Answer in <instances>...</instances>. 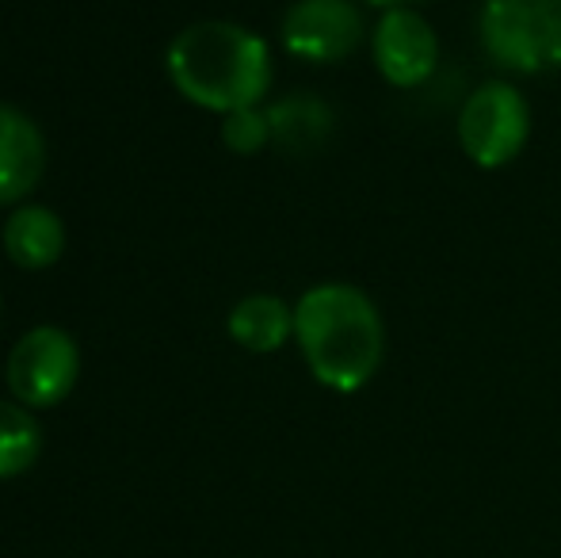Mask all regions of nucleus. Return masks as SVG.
<instances>
[{
	"mask_svg": "<svg viewBox=\"0 0 561 558\" xmlns=\"http://www.w3.org/2000/svg\"><path fill=\"white\" fill-rule=\"evenodd\" d=\"M295 344L321 387L333 395H355L382 367V310L355 283H313L295 303Z\"/></svg>",
	"mask_w": 561,
	"mask_h": 558,
	"instance_id": "1",
	"label": "nucleus"
},
{
	"mask_svg": "<svg viewBox=\"0 0 561 558\" xmlns=\"http://www.w3.org/2000/svg\"><path fill=\"white\" fill-rule=\"evenodd\" d=\"M169 81L203 112L260 107L272 89V46L233 20H199L184 27L164 54Z\"/></svg>",
	"mask_w": 561,
	"mask_h": 558,
	"instance_id": "2",
	"label": "nucleus"
},
{
	"mask_svg": "<svg viewBox=\"0 0 561 558\" xmlns=\"http://www.w3.org/2000/svg\"><path fill=\"white\" fill-rule=\"evenodd\" d=\"M481 54L512 77L561 69V0H481Z\"/></svg>",
	"mask_w": 561,
	"mask_h": 558,
	"instance_id": "3",
	"label": "nucleus"
},
{
	"mask_svg": "<svg viewBox=\"0 0 561 558\" xmlns=\"http://www.w3.org/2000/svg\"><path fill=\"white\" fill-rule=\"evenodd\" d=\"M455 138L478 169L493 172L512 164L531 138V104L524 89H516L504 77L481 81L458 107Z\"/></svg>",
	"mask_w": 561,
	"mask_h": 558,
	"instance_id": "4",
	"label": "nucleus"
},
{
	"mask_svg": "<svg viewBox=\"0 0 561 558\" xmlns=\"http://www.w3.org/2000/svg\"><path fill=\"white\" fill-rule=\"evenodd\" d=\"M8 390L27 410H54L81 379V349L58 326H35L8 352Z\"/></svg>",
	"mask_w": 561,
	"mask_h": 558,
	"instance_id": "5",
	"label": "nucleus"
},
{
	"mask_svg": "<svg viewBox=\"0 0 561 558\" xmlns=\"http://www.w3.org/2000/svg\"><path fill=\"white\" fill-rule=\"evenodd\" d=\"M283 50L306 66H336L367 38L359 0H295L279 23Z\"/></svg>",
	"mask_w": 561,
	"mask_h": 558,
	"instance_id": "6",
	"label": "nucleus"
},
{
	"mask_svg": "<svg viewBox=\"0 0 561 558\" xmlns=\"http://www.w3.org/2000/svg\"><path fill=\"white\" fill-rule=\"evenodd\" d=\"M370 61L390 89H421L439 69V35L416 4L386 8L370 31Z\"/></svg>",
	"mask_w": 561,
	"mask_h": 558,
	"instance_id": "7",
	"label": "nucleus"
},
{
	"mask_svg": "<svg viewBox=\"0 0 561 558\" xmlns=\"http://www.w3.org/2000/svg\"><path fill=\"white\" fill-rule=\"evenodd\" d=\"M46 172V138L27 112L0 104V207H20Z\"/></svg>",
	"mask_w": 561,
	"mask_h": 558,
	"instance_id": "8",
	"label": "nucleus"
},
{
	"mask_svg": "<svg viewBox=\"0 0 561 558\" xmlns=\"http://www.w3.org/2000/svg\"><path fill=\"white\" fill-rule=\"evenodd\" d=\"M4 253L15 269L43 272L66 253V223L43 203H20L4 223Z\"/></svg>",
	"mask_w": 561,
	"mask_h": 558,
	"instance_id": "9",
	"label": "nucleus"
},
{
	"mask_svg": "<svg viewBox=\"0 0 561 558\" xmlns=\"http://www.w3.org/2000/svg\"><path fill=\"white\" fill-rule=\"evenodd\" d=\"M226 333L233 337V344H241L244 352H279L287 341H295V306L279 295H244L241 303L229 310Z\"/></svg>",
	"mask_w": 561,
	"mask_h": 558,
	"instance_id": "10",
	"label": "nucleus"
},
{
	"mask_svg": "<svg viewBox=\"0 0 561 558\" xmlns=\"http://www.w3.org/2000/svg\"><path fill=\"white\" fill-rule=\"evenodd\" d=\"M267 119H272V141L290 149V153H313V149L325 146L336 127L333 107L318 96H306V92L272 104Z\"/></svg>",
	"mask_w": 561,
	"mask_h": 558,
	"instance_id": "11",
	"label": "nucleus"
},
{
	"mask_svg": "<svg viewBox=\"0 0 561 558\" xmlns=\"http://www.w3.org/2000/svg\"><path fill=\"white\" fill-rule=\"evenodd\" d=\"M38 452H43V429L27 406L0 402V482L35 467Z\"/></svg>",
	"mask_w": 561,
	"mask_h": 558,
	"instance_id": "12",
	"label": "nucleus"
},
{
	"mask_svg": "<svg viewBox=\"0 0 561 558\" xmlns=\"http://www.w3.org/2000/svg\"><path fill=\"white\" fill-rule=\"evenodd\" d=\"M222 146L237 157H256L272 146V119L264 107H241L222 115Z\"/></svg>",
	"mask_w": 561,
	"mask_h": 558,
	"instance_id": "13",
	"label": "nucleus"
},
{
	"mask_svg": "<svg viewBox=\"0 0 561 558\" xmlns=\"http://www.w3.org/2000/svg\"><path fill=\"white\" fill-rule=\"evenodd\" d=\"M359 4H370V8H378V12H386V8H405V4H421V0H359Z\"/></svg>",
	"mask_w": 561,
	"mask_h": 558,
	"instance_id": "14",
	"label": "nucleus"
}]
</instances>
